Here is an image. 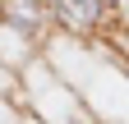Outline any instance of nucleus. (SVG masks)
<instances>
[{"label":"nucleus","instance_id":"1","mask_svg":"<svg viewBox=\"0 0 129 124\" xmlns=\"http://www.w3.org/2000/svg\"><path fill=\"white\" fill-rule=\"evenodd\" d=\"M46 14H51V23L69 28L74 37H97L115 19V5H111V0H51Z\"/></svg>","mask_w":129,"mask_h":124},{"label":"nucleus","instance_id":"2","mask_svg":"<svg viewBox=\"0 0 129 124\" xmlns=\"http://www.w3.org/2000/svg\"><path fill=\"white\" fill-rule=\"evenodd\" d=\"M0 19H5L14 32H23V37L32 41L46 23H51V14H46V5H37V0H9V5L0 9Z\"/></svg>","mask_w":129,"mask_h":124},{"label":"nucleus","instance_id":"5","mask_svg":"<svg viewBox=\"0 0 129 124\" xmlns=\"http://www.w3.org/2000/svg\"><path fill=\"white\" fill-rule=\"evenodd\" d=\"M37 5H51V0H37Z\"/></svg>","mask_w":129,"mask_h":124},{"label":"nucleus","instance_id":"4","mask_svg":"<svg viewBox=\"0 0 129 124\" xmlns=\"http://www.w3.org/2000/svg\"><path fill=\"white\" fill-rule=\"evenodd\" d=\"M5 5H9V0H0V9H5Z\"/></svg>","mask_w":129,"mask_h":124},{"label":"nucleus","instance_id":"3","mask_svg":"<svg viewBox=\"0 0 129 124\" xmlns=\"http://www.w3.org/2000/svg\"><path fill=\"white\" fill-rule=\"evenodd\" d=\"M111 5H115V9H120V5H124V0H111Z\"/></svg>","mask_w":129,"mask_h":124}]
</instances>
